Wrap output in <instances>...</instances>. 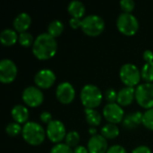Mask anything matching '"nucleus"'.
Listing matches in <instances>:
<instances>
[{
  "label": "nucleus",
  "mask_w": 153,
  "mask_h": 153,
  "mask_svg": "<svg viewBox=\"0 0 153 153\" xmlns=\"http://www.w3.org/2000/svg\"><path fill=\"white\" fill-rule=\"evenodd\" d=\"M143 114L140 111L133 112L128 114L124 119H123V126L125 128L132 130L143 124Z\"/></svg>",
  "instance_id": "obj_17"
},
{
  "label": "nucleus",
  "mask_w": 153,
  "mask_h": 153,
  "mask_svg": "<svg viewBox=\"0 0 153 153\" xmlns=\"http://www.w3.org/2000/svg\"><path fill=\"white\" fill-rule=\"evenodd\" d=\"M34 82L38 88L48 89L55 83L56 74L50 69H41L35 74Z\"/></svg>",
  "instance_id": "obj_13"
},
{
  "label": "nucleus",
  "mask_w": 153,
  "mask_h": 153,
  "mask_svg": "<svg viewBox=\"0 0 153 153\" xmlns=\"http://www.w3.org/2000/svg\"><path fill=\"white\" fill-rule=\"evenodd\" d=\"M81 29L90 37H97L101 34L105 29L104 20L96 14H90L82 20Z\"/></svg>",
  "instance_id": "obj_4"
},
{
  "label": "nucleus",
  "mask_w": 153,
  "mask_h": 153,
  "mask_svg": "<svg viewBox=\"0 0 153 153\" xmlns=\"http://www.w3.org/2000/svg\"><path fill=\"white\" fill-rule=\"evenodd\" d=\"M22 134L27 143L33 146H38L44 142L47 134L39 123L27 122L22 127Z\"/></svg>",
  "instance_id": "obj_2"
},
{
  "label": "nucleus",
  "mask_w": 153,
  "mask_h": 153,
  "mask_svg": "<svg viewBox=\"0 0 153 153\" xmlns=\"http://www.w3.org/2000/svg\"><path fill=\"white\" fill-rule=\"evenodd\" d=\"M120 6L124 13H131V12L134 9L135 3L133 0H122L120 1Z\"/></svg>",
  "instance_id": "obj_30"
},
{
  "label": "nucleus",
  "mask_w": 153,
  "mask_h": 153,
  "mask_svg": "<svg viewBox=\"0 0 153 153\" xmlns=\"http://www.w3.org/2000/svg\"><path fill=\"white\" fill-rule=\"evenodd\" d=\"M31 24V18L27 13H21L14 18L13 25L16 31L25 32Z\"/></svg>",
  "instance_id": "obj_16"
},
{
  "label": "nucleus",
  "mask_w": 153,
  "mask_h": 153,
  "mask_svg": "<svg viewBox=\"0 0 153 153\" xmlns=\"http://www.w3.org/2000/svg\"><path fill=\"white\" fill-rule=\"evenodd\" d=\"M143 125L149 130L153 131V108L147 109L143 113Z\"/></svg>",
  "instance_id": "obj_27"
},
{
  "label": "nucleus",
  "mask_w": 153,
  "mask_h": 153,
  "mask_svg": "<svg viewBox=\"0 0 153 153\" xmlns=\"http://www.w3.org/2000/svg\"><path fill=\"white\" fill-rule=\"evenodd\" d=\"M137 103L143 108H153V82H145L137 86L135 90Z\"/></svg>",
  "instance_id": "obj_7"
},
{
  "label": "nucleus",
  "mask_w": 153,
  "mask_h": 153,
  "mask_svg": "<svg viewBox=\"0 0 153 153\" xmlns=\"http://www.w3.org/2000/svg\"><path fill=\"white\" fill-rule=\"evenodd\" d=\"M124 110L117 103H108L103 108V116L110 124H118L124 118Z\"/></svg>",
  "instance_id": "obj_11"
},
{
  "label": "nucleus",
  "mask_w": 153,
  "mask_h": 153,
  "mask_svg": "<svg viewBox=\"0 0 153 153\" xmlns=\"http://www.w3.org/2000/svg\"><path fill=\"white\" fill-rule=\"evenodd\" d=\"M143 59L146 63H149V62H153V52L151 50H145L143 55Z\"/></svg>",
  "instance_id": "obj_36"
},
{
  "label": "nucleus",
  "mask_w": 153,
  "mask_h": 153,
  "mask_svg": "<svg viewBox=\"0 0 153 153\" xmlns=\"http://www.w3.org/2000/svg\"><path fill=\"white\" fill-rule=\"evenodd\" d=\"M56 40L48 32L39 34L32 45V53L39 60L50 59L56 55Z\"/></svg>",
  "instance_id": "obj_1"
},
{
  "label": "nucleus",
  "mask_w": 153,
  "mask_h": 153,
  "mask_svg": "<svg viewBox=\"0 0 153 153\" xmlns=\"http://www.w3.org/2000/svg\"><path fill=\"white\" fill-rule=\"evenodd\" d=\"M101 135L106 139H115L119 135V129L115 124H107L101 128Z\"/></svg>",
  "instance_id": "obj_22"
},
{
  "label": "nucleus",
  "mask_w": 153,
  "mask_h": 153,
  "mask_svg": "<svg viewBox=\"0 0 153 153\" xmlns=\"http://www.w3.org/2000/svg\"><path fill=\"white\" fill-rule=\"evenodd\" d=\"M22 98L23 102L30 108L40 106L44 100V95L42 91L39 88L35 86L26 87L22 91Z\"/></svg>",
  "instance_id": "obj_8"
},
{
  "label": "nucleus",
  "mask_w": 153,
  "mask_h": 153,
  "mask_svg": "<svg viewBox=\"0 0 153 153\" xmlns=\"http://www.w3.org/2000/svg\"><path fill=\"white\" fill-rule=\"evenodd\" d=\"M5 132L9 136L14 137L20 134L21 132H22V128L21 127L20 124L13 122V123H10L7 125V126L5 127Z\"/></svg>",
  "instance_id": "obj_28"
},
{
  "label": "nucleus",
  "mask_w": 153,
  "mask_h": 153,
  "mask_svg": "<svg viewBox=\"0 0 153 153\" xmlns=\"http://www.w3.org/2000/svg\"><path fill=\"white\" fill-rule=\"evenodd\" d=\"M17 66L11 59H3L0 62V81L3 83H10L17 75Z\"/></svg>",
  "instance_id": "obj_10"
},
{
  "label": "nucleus",
  "mask_w": 153,
  "mask_h": 153,
  "mask_svg": "<svg viewBox=\"0 0 153 153\" xmlns=\"http://www.w3.org/2000/svg\"><path fill=\"white\" fill-rule=\"evenodd\" d=\"M56 96L61 103L70 104L75 98V90L70 82H63L57 85Z\"/></svg>",
  "instance_id": "obj_12"
},
{
  "label": "nucleus",
  "mask_w": 153,
  "mask_h": 153,
  "mask_svg": "<svg viewBox=\"0 0 153 153\" xmlns=\"http://www.w3.org/2000/svg\"><path fill=\"white\" fill-rule=\"evenodd\" d=\"M67 10L73 18L81 19L85 13L84 4L81 1H78V0H74V1L70 2L68 4Z\"/></svg>",
  "instance_id": "obj_20"
},
{
  "label": "nucleus",
  "mask_w": 153,
  "mask_h": 153,
  "mask_svg": "<svg viewBox=\"0 0 153 153\" xmlns=\"http://www.w3.org/2000/svg\"><path fill=\"white\" fill-rule=\"evenodd\" d=\"M87 149L89 153H107L108 150L107 139L102 135H93L88 142Z\"/></svg>",
  "instance_id": "obj_14"
},
{
  "label": "nucleus",
  "mask_w": 153,
  "mask_h": 153,
  "mask_svg": "<svg viewBox=\"0 0 153 153\" xmlns=\"http://www.w3.org/2000/svg\"><path fill=\"white\" fill-rule=\"evenodd\" d=\"M64 29H65V27L61 21L54 20L48 26V33L56 39V37L60 36L63 33Z\"/></svg>",
  "instance_id": "obj_23"
},
{
  "label": "nucleus",
  "mask_w": 153,
  "mask_h": 153,
  "mask_svg": "<svg viewBox=\"0 0 153 153\" xmlns=\"http://www.w3.org/2000/svg\"><path fill=\"white\" fill-rule=\"evenodd\" d=\"M69 24L70 26L74 29V30H76L78 28H81L82 26V20L81 19H78V18H71L70 21H69Z\"/></svg>",
  "instance_id": "obj_34"
},
{
  "label": "nucleus",
  "mask_w": 153,
  "mask_h": 153,
  "mask_svg": "<svg viewBox=\"0 0 153 153\" xmlns=\"http://www.w3.org/2000/svg\"><path fill=\"white\" fill-rule=\"evenodd\" d=\"M96 132H97V130L95 129V128H90L89 129V133L91 134V136H93V135H96Z\"/></svg>",
  "instance_id": "obj_38"
},
{
  "label": "nucleus",
  "mask_w": 153,
  "mask_h": 153,
  "mask_svg": "<svg viewBox=\"0 0 153 153\" xmlns=\"http://www.w3.org/2000/svg\"><path fill=\"white\" fill-rule=\"evenodd\" d=\"M80 142V134L76 131L69 132L65 136V144L68 145L70 148L77 147Z\"/></svg>",
  "instance_id": "obj_25"
},
{
  "label": "nucleus",
  "mask_w": 153,
  "mask_h": 153,
  "mask_svg": "<svg viewBox=\"0 0 153 153\" xmlns=\"http://www.w3.org/2000/svg\"><path fill=\"white\" fill-rule=\"evenodd\" d=\"M80 98L85 108L94 109L100 105L102 101V93L96 85L86 84L81 91Z\"/></svg>",
  "instance_id": "obj_3"
},
{
  "label": "nucleus",
  "mask_w": 153,
  "mask_h": 153,
  "mask_svg": "<svg viewBox=\"0 0 153 153\" xmlns=\"http://www.w3.org/2000/svg\"><path fill=\"white\" fill-rule=\"evenodd\" d=\"M13 120L18 124H26L29 119V110L22 105H16L11 110Z\"/></svg>",
  "instance_id": "obj_18"
},
{
  "label": "nucleus",
  "mask_w": 153,
  "mask_h": 153,
  "mask_svg": "<svg viewBox=\"0 0 153 153\" xmlns=\"http://www.w3.org/2000/svg\"><path fill=\"white\" fill-rule=\"evenodd\" d=\"M19 36L17 35L16 31L13 29H5L0 34V40L1 43L5 47L13 46L18 40Z\"/></svg>",
  "instance_id": "obj_19"
},
{
  "label": "nucleus",
  "mask_w": 153,
  "mask_h": 153,
  "mask_svg": "<svg viewBox=\"0 0 153 153\" xmlns=\"http://www.w3.org/2000/svg\"><path fill=\"white\" fill-rule=\"evenodd\" d=\"M107 153H127L126 149L122 147L121 145H113L110 148H108Z\"/></svg>",
  "instance_id": "obj_32"
},
{
  "label": "nucleus",
  "mask_w": 153,
  "mask_h": 153,
  "mask_svg": "<svg viewBox=\"0 0 153 153\" xmlns=\"http://www.w3.org/2000/svg\"><path fill=\"white\" fill-rule=\"evenodd\" d=\"M46 134L48 138L55 143H59L67 134L65 125L59 120H52L48 124Z\"/></svg>",
  "instance_id": "obj_9"
},
{
  "label": "nucleus",
  "mask_w": 153,
  "mask_h": 153,
  "mask_svg": "<svg viewBox=\"0 0 153 153\" xmlns=\"http://www.w3.org/2000/svg\"><path fill=\"white\" fill-rule=\"evenodd\" d=\"M84 112H85L86 121L88 122L89 125H91L92 126H98L100 125L101 116L97 110L91 109V108H85Z\"/></svg>",
  "instance_id": "obj_21"
},
{
  "label": "nucleus",
  "mask_w": 153,
  "mask_h": 153,
  "mask_svg": "<svg viewBox=\"0 0 153 153\" xmlns=\"http://www.w3.org/2000/svg\"><path fill=\"white\" fill-rule=\"evenodd\" d=\"M18 41H19V43H20L21 46L25 47V48H28L31 44L33 45V43H34L32 35L30 33L27 32V31L20 33L19 38H18Z\"/></svg>",
  "instance_id": "obj_26"
},
{
  "label": "nucleus",
  "mask_w": 153,
  "mask_h": 153,
  "mask_svg": "<svg viewBox=\"0 0 153 153\" xmlns=\"http://www.w3.org/2000/svg\"><path fill=\"white\" fill-rule=\"evenodd\" d=\"M132 153H152V151L149 147L142 145V146H138L135 149H134Z\"/></svg>",
  "instance_id": "obj_35"
},
{
  "label": "nucleus",
  "mask_w": 153,
  "mask_h": 153,
  "mask_svg": "<svg viewBox=\"0 0 153 153\" xmlns=\"http://www.w3.org/2000/svg\"><path fill=\"white\" fill-rule=\"evenodd\" d=\"M119 76L122 81V82L126 87H132L134 88L136 86L142 78L141 71L138 69L136 65L134 64H125L121 68L119 72Z\"/></svg>",
  "instance_id": "obj_6"
},
{
  "label": "nucleus",
  "mask_w": 153,
  "mask_h": 153,
  "mask_svg": "<svg viewBox=\"0 0 153 153\" xmlns=\"http://www.w3.org/2000/svg\"><path fill=\"white\" fill-rule=\"evenodd\" d=\"M117 27L122 34L133 36L139 30V22L134 14L123 13L117 19Z\"/></svg>",
  "instance_id": "obj_5"
},
{
  "label": "nucleus",
  "mask_w": 153,
  "mask_h": 153,
  "mask_svg": "<svg viewBox=\"0 0 153 153\" xmlns=\"http://www.w3.org/2000/svg\"><path fill=\"white\" fill-rule=\"evenodd\" d=\"M142 78L146 82H153V62L145 63L141 70Z\"/></svg>",
  "instance_id": "obj_24"
},
{
  "label": "nucleus",
  "mask_w": 153,
  "mask_h": 153,
  "mask_svg": "<svg viewBox=\"0 0 153 153\" xmlns=\"http://www.w3.org/2000/svg\"><path fill=\"white\" fill-rule=\"evenodd\" d=\"M39 118H40L41 122H43L45 124H49L52 121V115H51V113H49L48 111H44L40 114Z\"/></svg>",
  "instance_id": "obj_33"
},
{
  "label": "nucleus",
  "mask_w": 153,
  "mask_h": 153,
  "mask_svg": "<svg viewBox=\"0 0 153 153\" xmlns=\"http://www.w3.org/2000/svg\"><path fill=\"white\" fill-rule=\"evenodd\" d=\"M74 153H89V151L84 146H77L74 150Z\"/></svg>",
  "instance_id": "obj_37"
},
{
  "label": "nucleus",
  "mask_w": 153,
  "mask_h": 153,
  "mask_svg": "<svg viewBox=\"0 0 153 153\" xmlns=\"http://www.w3.org/2000/svg\"><path fill=\"white\" fill-rule=\"evenodd\" d=\"M49 153H74V151L65 143H57L52 147Z\"/></svg>",
  "instance_id": "obj_29"
},
{
  "label": "nucleus",
  "mask_w": 153,
  "mask_h": 153,
  "mask_svg": "<svg viewBox=\"0 0 153 153\" xmlns=\"http://www.w3.org/2000/svg\"><path fill=\"white\" fill-rule=\"evenodd\" d=\"M105 99L108 103H115L117 100V92L112 88L108 89L105 92Z\"/></svg>",
  "instance_id": "obj_31"
},
{
  "label": "nucleus",
  "mask_w": 153,
  "mask_h": 153,
  "mask_svg": "<svg viewBox=\"0 0 153 153\" xmlns=\"http://www.w3.org/2000/svg\"><path fill=\"white\" fill-rule=\"evenodd\" d=\"M135 99V89L132 87H124L117 92V104L126 107L134 101Z\"/></svg>",
  "instance_id": "obj_15"
}]
</instances>
